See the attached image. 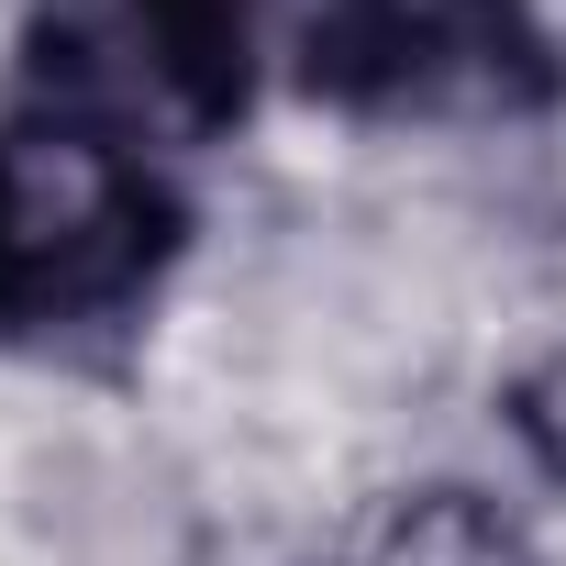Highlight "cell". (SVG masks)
<instances>
[{
	"label": "cell",
	"instance_id": "obj_2",
	"mask_svg": "<svg viewBox=\"0 0 566 566\" xmlns=\"http://www.w3.org/2000/svg\"><path fill=\"white\" fill-rule=\"evenodd\" d=\"M345 566H533L522 522L467 489V478H411V489H378L345 533Z\"/></svg>",
	"mask_w": 566,
	"mask_h": 566
},
{
	"label": "cell",
	"instance_id": "obj_3",
	"mask_svg": "<svg viewBox=\"0 0 566 566\" xmlns=\"http://www.w3.org/2000/svg\"><path fill=\"white\" fill-rule=\"evenodd\" d=\"M511 433H522V455L566 489V334H555V345L511 378Z\"/></svg>",
	"mask_w": 566,
	"mask_h": 566
},
{
	"label": "cell",
	"instance_id": "obj_1",
	"mask_svg": "<svg viewBox=\"0 0 566 566\" xmlns=\"http://www.w3.org/2000/svg\"><path fill=\"white\" fill-rule=\"evenodd\" d=\"M156 178L145 145L90 112L0 123V323H101L156 266Z\"/></svg>",
	"mask_w": 566,
	"mask_h": 566
}]
</instances>
